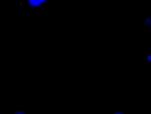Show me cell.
Here are the masks:
<instances>
[{
	"mask_svg": "<svg viewBox=\"0 0 151 114\" xmlns=\"http://www.w3.org/2000/svg\"><path fill=\"white\" fill-rule=\"evenodd\" d=\"M147 22V20L146 18H145V19L144 20V25H145V24Z\"/></svg>",
	"mask_w": 151,
	"mask_h": 114,
	"instance_id": "2",
	"label": "cell"
},
{
	"mask_svg": "<svg viewBox=\"0 0 151 114\" xmlns=\"http://www.w3.org/2000/svg\"><path fill=\"white\" fill-rule=\"evenodd\" d=\"M17 110H14V113H16V112Z\"/></svg>",
	"mask_w": 151,
	"mask_h": 114,
	"instance_id": "6",
	"label": "cell"
},
{
	"mask_svg": "<svg viewBox=\"0 0 151 114\" xmlns=\"http://www.w3.org/2000/svg\"><path fill=\"white\" fill-rule=\"evenodd\" d=\"M16 113L17 114H19V113H20V111H19V110H17V111H16Z\"/></svg>",
	"mask_w": 151,
	"mask_h": 114,
	"instance_id": "4",
	"label": "cell"
},
{
	"mask_svg": "<svg viewBox=\"0 0 151 114\" xmlns=\"http://www.w3.org/2000/svg\"><path fill=\"white\" fill-rule=\"evenodd\" d=\"M50 0H26L28 6L32 9L43 8L47 3H49Z\"/></svg>",
	"mask_w": 151,
	"mask_h": 114,
	"instance_id": "1",
	"label": "cell"
},
{
	"mask_svg": "<svg viewBox=\"0 0 151 114\" xmlns=\"http://www.w3.org/2000/svg\"><path fill=\"white\" fill-rule=\"evenodd\" d=\"M149 52H146V57H147V56H148V55H149Z\"/></svg>",
	"mask_w": 151,
	"mask_h": 114,
	"instance_id": "3",
	"label": "cell"
},
{
	"mask_svg": "<svg viewBox=\"0 0 151 114\" xmlns=\"http://www.w3.org/2000/svg\"><path fill=\"white\" fill-rule=\"evenodd\" d=\"M124 114H127L128 113V112H126V111H124Z\"/></svg>",
	"mask_w": 151,
	"mask_h": 114,
	"instance_id": "5",
	"label": "cell"
},
{
	"mask_svg": "<svg viewBox=\"0 0 151 114\" xmlns=\"http://www.w3.org/2000/svg\"><path fill=\"white\" fill-rule=\"evenodd\" d=\"M130 112L129 110H128V112Z\"/></svg>",
	"mask_w": 151,
	"mask_h": 114,
	"instance_id": "7",
	"label": "cell"
}]
</instances>
